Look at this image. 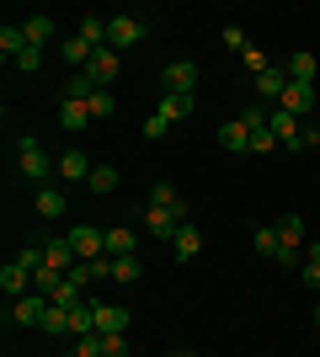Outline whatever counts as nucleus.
<instances>
[{"instance_id":"obj_1","label":"nucleus","mask_w":320,"mask_h":357,"mask_svg":"<svg viewBox=\"0 0 320 357\" xmlns=\"http://www.w3.org/2000/svg\"><path fill=\"white\" fill-rule=\"evenodd\" d=\"M16 171H22L27 181H48V176H54V160H48V149L38 144L32 134L16 144Z\"/></svg>"},{"instance_id":"obj_2","label":"nucleus","mask_w":320,"mask_h":357,"mask_svg":"<svg viewBox=\"0 0 320 357\" xmlns=\"http://www.w3.org/2000/svg\"><path fill=\"white\" fill-rule=\"evenodd\" d=\"M144 16H107V48L112 54H123V48H134V43H144Z\"/></svg>"},{"instance_id":"obj_3","label":"nucleus","mask_w":320,"mask_h":357,"mask_svg":"<svg viewBox=\"0 0 320 357\" xmlns=\"http://www.w3.org/2000/svg\"><path fill=\"white\" fill-rule=\"evenodd\" d=\"M139 224H144L150 235H160V240H176V235H182V224H187V208H150V203H144Z\"/></svg>"},{"instance_id":"obj_4","label":"nucleus","mask_w":320,"mask_h":357,"mask_svg":"<svg viewBox=\"0 0 320 357\" xmlns=\"http://www.w3.org/2000/svg\"><path fill=\"white\" fill-rule=\"evenodd\" d=\"M48 304H54V298H48V294H38V288H32V294L11 298V314H6V320H11V326H43Z\"/></svg>"},{"instance_id":"obj_5","label":"nucleus","mask_w":320,"mask_h":357,"mask_svg":"<svg viewBox=\"0 0 320 357\" xmlns=\"http://www.w3.org/2000/svg\"><path fill=\"white\" fill-rule=\"evenodd\" d=\"M70 245H75L80 261H102V256H107V229H96V224H75V229H70Z\"/></svg>"},{"instance_id":"obj_6","label":"nucleus","mask_w":320,"mask_h":357,"mask_svg":"<svg viewBox=\"0 0 320 357\" xmlns=\"http://www.w3.org/2000/svg\"><path fill=\"white\" fill-rule=\"evenodd\" d=\"M118 70H123V54H112V48H96V54H91V64H86L80 75H86V80H91L96 91H107L112 80H118Z\"/></svg>"},{"instance_id":"obj_7","label":"nucleus","mask_w":320,"mask_h":357,"mask_svg":"<svg viewBox=\"0 0 320 357\" xmlns=\"http://www.w3.org/2000/svg\"><path fill=\"white\" fill-rule=\"evenodd\" d=\"M43 267H54V272H64V278H70V272L80 267V256H75V245H70V235H54V240H43Z\"/></svg>"},{"instance_id":"obj_8","label":"nucleus","mask_w":320,"mask_h":357,"mask_svg":"<svg viewBox=\"0 0 320 357\" xmlns=\"http://www.w3.org/2000/svg\"><path fill=\"white\" fill-rule=\"evenodd\" d=\"M91 310H96V336H128V320H134V314L123 310V304H96L91 298Z\"/></svg>"},{"instance_id":"obj_9","label":"nucleus","mask_w":320,"mask_h":357,"mask_svg":"<svg viewBox=\"0 0 320 357\" xmlns=\"http://www.w3.org/2000/svg\"><path fill=\"white\" fill-rule=\"evenodd\" d=\"M160 80H166V91H176V96H192V91H198V64L192 59H171Z\"/></svg>"},{"instance_id":"obj_10","label":"nucleus","mask_w":320,"mask_h":357,"mask_svg":"<svg viewBox=\"0 0 320 357\" xmlns=\"http://www.w3.org/2000/svg\"><path fill=\"white\" fill-rule=\"evenodd\" d=\"M277 107L294 112L299 123H310V112H315V86H294V80H289V91H283V102H277Z\"/></svg>"},{"instance_id":"obj_11","label":"nucleus","mask_w":320,"mask_h":357,"mask_svg":"<svg viewBox=\"0 0 320 357\" xmlns=\"http://www.w3.org/2000/svg\"><path fill=\"white\" fill-rule=\"evenodd\" d=\"M59 181H91V155H86V149H64L59 155Z\"/></svg>"},{"instance_id":"obj_12","label":"nucleus","mask_w":320,"mask_h":357,"mask_svg":"<svg viewBox=\"0 0 320 357\" xmlns=\"http://www.w3.org/2000/svg\"><path fill=\"white\" fill-rule=\"evenodd\" d=\"M219 144H224L229 155H251V128H245L241 118H229V123H219Z\"/></svg>"},{"instance_id":"obj_13","label":"nucleus","mask_w":320,"mask_h":357,"mask_svg":"<svg viewBox=\"0 0 320 357\" xmlns=\"http://www.w3.org/2000/svg\"><path fill=\"white\" fill-rule=\"evenodd\" d=\"M0 294H6V298L32 294V272H27V267H16V261H6V267H0Z\"/></svg>"},{"instance_id":"obj_14","label":"nucleus","mask_w":320,"mask_h":357,"mask_svg":"<svg viewBox=\"0 0 320 357\" xmlns=\"http://www.w3.org/2000/svg\"><path fill=\"white\" fill-rule=\"evenodd\" d=\"M315 54H289V59H283V75H289L294 86H315Z\"/></svg>"},{"instance_id":"obj_15","label":"nucleus","mask_w":320,"mask_h":357,"mask_svg":"<svg viewBox=\"0 0 320 357\" xmlns=\"http://www.w3.org/2000/svg\"><path fill=\"white\" fill-rule=\"evenodd\" d=\"M27 48H32V43H27V32H22V22H6V27H0V54H6L11 64L22 59Z\"/></svg>"},{"instance_id":"obj_16","label":"nucleus","mask_w":320,"mask_h":357,"mask_svg":"<svg viewBox=\"0 0 320 357\" xmlns=\"http://www.w3.org/2000/svg\"><path fill=\"white\" fill-rule=\"evenodd\" d=\"M192 107H198V96H176V91H166L155 112H160L166 123H182V118H192Z\"/></svg>"},{"instance_id":"obj_17","label":"nucleus","mask_w":320,"mask_h":357,"mask_svg":"<svg viewBox=\"0 0 320 357\" xmlns=\"http://www.w3.org/2000/svg\"><path fill=\"white\" fill-rule=\"evenodd\" d=\"M59 123L70 128V134H86V128H91V107H86V102H70V96H64V102H59Z\"/></svg>"},{"instance_id":"obj_18","label":"nucleus","mask_w":320,"mask_h":357,"mask_svg":"<svg viewBox=\"0 0 320 357\" xmlns=\"http://www.w3.org/2000/svg\"><path fill=\"white\" fill-rule=\"evenodd\" d=\"M171 251H176V261H192V256H203V229H198V224H182V235L171 240Z\"/></svg>"},{"instance_id":"obj_19","label":"nucleus","mask_w":320,"mask_h":357,"mask_svg":"<svg viewBox=\"0 0 320 357\" xmlns=\"http://www.w3.org/2000/svg\"><path fill=\"white\" fill-rule=\"evenodd\" d=\"M91 54H96V48L86 43V38H64V43H59V59H64V64H75V75L91 64Z\"/></svg>"},{"instance_id":"obj_20","label":"nucleus","mask_w":320,"mask_h":357,"mask_svg":"<svg viewBox=\"0 0 320 357\" xmlns=\"http://www.w3.org/2000/svg\"><path fill=\"white\" fill-rule=\"evenodd\" d=\"M22 32H27L32 48H48V43H54V16H27V22H22Z\"/></svg>"},{"instance_id":"obj_21","label":"nucleus","mask_w":320,"mask_h":357,"mask_svg":"<svg viewBox=\"0 0 320 357\" xmlns=\"http://www.w3.org/2000/svg\"><path fill=\"white\" fill-rule=\"evenodd\" d=\"M70 336H96V310H91V298H86V304H75V310H70Z\"/></svg>"},{"instance_id":"obj_22","label":"nucleus","mask_w":320,"mask_h":357,"mask_svg":"<svg viewBox=\"0 0 320 357\" xmlns=\"http://www.w3.org/2000/svg\"><path fill=\"white\" fill-rule=\"evenodd\" d=\"M43 336H54V342H59V336H70V310H64V304H48V314H43Z\"/></svg>"},{"instance_id":"obj_23","label":"nucleus","mask_w":320,"mask_h":357,"mask_svg":"<svg viewBox=\"0 0 320 357\" xmlns=\"http://www.w3.org/2000/svg\"><path fill=\"white\" fill-rule=\"evenodd\" d=\"M75 38H86L91 48H107V16H80Z\"/></svg>"},{"instance_id":"obj_24","label":"nucleus","mask_w":320,"mask_h":357,"mask_svg":"<svg viewBox=\"0 0 320 357\" xmlns=\"http://www.w3.org/2000/svg\"><path fill=\"white\" fill-rule=\"evenodd\" d=\"M86 107H91V123H107L112 112H118V96H112V91H91Z\"/></svg>"},{"instance_id":"obj_25","label":"nucleus","mask_w":320,"mask_h":357,"mask_svg":"<svg viewBox=\"0 0 320 357\" xmlns=\"http://www.w3.org/2000/svg\"><path fill=\"white\" fill-rule=\"evenodd\" d=\"M64 208H70V203H64L59 187H43V192H38V213H43V219H64Z\"/></svg>"},{"instance_id":"obj_26","label":"nucleus","mask_w":320,"mask_h":357,"mask_svg":"<svg viewBox=\"0 0 320 357\" xmlns=\"http://www.w3.org/2000/svg\"><path fill=\"white\" fill-rule=\"evenodd\" d=\"M150 208H187V203H182V192H176L171 181H155L150 187Z\"/></svg>"},{"instance_id":"obj_27","label":"nucleus","mask_w":320,"mask_h":357,"mask_svg":"<svg viewBox=\"0 0 320 357\" xmlns=\"http://www.w3.org/2000/svg\"><path fill=\"white\" fill-rule=\"evenodd\" d=\"M107 256H134V229H107Z\"/></svg>"},{"instance_id":"obj_28","label":"nucleus","mask_w":320,"mask_h":357,"mask_svg":"<svg viewBox=\"0 0 320 357\" xmlns=\"http://www.w3.org/2000/svg\"><path fill=\"white\" fill-rule=\"evenodd\" d=\"M277 240H283V245H299V240H305V219H299V213H283V219H277Z\"/></svg>"},{"instance_id":"obj_29","label":"nucleus","mask_w":320,"mask_h":357,"mask_svg":"<svg viewBox=\"0 0 320 357\" xmlns=\"http://www.w3.org/2000/svg\"><path fill=\"white\" fill-rule=\"evenodd\" d=\"M86 187H91V192H112V187H118V165H91V181H86Z\"/></svg>"},{"instance_id":"obj_30","label":"nucleus","mask_w":320,"mask_h":357,"mask_svg":"<svg viewBox=\"0 0 320 357\" xmlns=\"http://www.w3.org/2000/svg\"><path fill=\"white\" fill-rule=\"evenodd\" d=\"M43 245H38V240H27V245H22V251H16V267H27V272H43Z\"/></svg>"},{"instance_id":"obj_31","label":"nucleus","mask_w":320,"mask_h":357,"mask_svg":"<svg viewBox=\"0 0 320 357\" xmlns=\"http://www.w3.org/2000/svg\"><path fill=\"white\" fill-rule=\"evenodd\" d=\"M54 304H64V310H75V304H86V288H80V283H70V278H64V283L54 288Z\"/></svg>"},{"instance_id":"obj_32","label":"nucleus","mask_w":320,"mask_h":357,"mask_svg":"<svg viewBox=\"0 0 320 357\" xmlns=\"http://www.w3.org/2000/svg\"><path fill=\"white\" fill-rule=\"evenodd\" d=\"M251 245H257L261 256H277V245H283V240H277V224H261L257 235H251Z\"/></svg>"},{"instance_id":"obj_33","label":"nucleus","mask_w":320,"mask_h":357,"mask_svg":"<svg viewBox=\"0 0 320 357\" xmlns=\"http://www.w3.org/2000/svg\"><path fill=\"white\" fill-rule=\"evenodd\" d=\"M139 272L144 267H139L134 256H118V261H112V283H139Z\"/></svg>"},{"instance_id":"obj_34","label":"nucleus","mask_w":320,"mask_h":357,"mask_svg":"<svg viewBox=\"0 0 320 357\" xmlns=\"http://www.w3.org/2000/svg\"><path fill=\"white\" fill-rule=\"evenodd\" d=\"M64 283V272H54V267H43V272H32V288H38V294H48L54 298V288Z\"/></svg>"},{"instance_id":"obj_35","label":"nucleus","mask_w":320,"mask_h":357,"mask_svg":"<svg viewBox=\"0 0 320 357\" xmlns=\"http://www.w3.org/2000/svg\"><path fill=\"white\" fill-rule=\"evenodd\" d=\"M267 149H283V144H277L273 128H257V134H251V155H267Z\"/></svg>"},{"instance_id":"obj_36","label":"nucleus","mask_w":320,"mask_h":357,"mask_svg":"<svg viewBox=\"0 0 320 357\" xmlns=\"http://www.w3.org/2000/svg\"><path fill=\"white\" fill-rule=\"evenodd\" d=\"M91 80H86V75H70V86H64V96H70V102H86V96H91Z\"/></svg>"},{"instance_id":"obj_37","label":"nucleus","mask_w":320,"mask_h":357,"mask_svg":"<svg viewBox=\"0 0 320 357\" xmlns=\"http://www.w3.org/2000/svg\"><path fill=\"white\" fill-rule=\"evenodd\" d=\"M241 59H245V70H251V80H257L261 70H273V59H267V54H261V48H245Z\"/></svg>"},{"instance_id":"obj_38","label":"nucleus","mask_w":320,"mask_h":357,"mask_svg":"<svg viewBox=\"0 0 320 357\" xmlns=\"http://www.w3.org/2000/svg\"><path fill=\"white\" fill-rule=\"evenodd\" d=\"M171 134V123L160 118V112H150V118H144V139H166Z\"/></svg>"},{"instance_id":"obj_39","label":"nucleus","mask_w":320,"mask_h":357,"mask_svg":"<svg viewBox=\"0 0 320 357\" xmlns=\"http://www.w3.org/2000/svg\"><path fill=\"white\" fill-rule=\"evenodd\" d=\"M245 48H251V43H245V32L241 27H224V54H245Z\"/></svg>"},{"instance_id":"obj_40","label":"nucleus","mask_w":320,"mask_h":357,"mask_svg":"<svg viewBox=\"0 0 320 357\" xmlns=\"http://www.w3.org/2000/svg\"><path fill=\"white\" fill-rule=\"evenodd\" d=\"M102 357H128V336H102Z\"/></svg>"},{"instance_id":"obj_41","label":"nucleus","mask_w":320,"mask_h":357,"mask_svg":"<svg viewBox=\"0 0 320 357\" xmlns=\"http://www.w3.org/2000/svg\"><path fill=\"white\" fill-rule=\"evenodd\" d=\"M43 59H48L43 48H27V54H22V59H16V70H22V75H32V70H38V64H43Z\"/></svg>"},{"instance_id":"obj_42","label":"nucleus","mask_w":320,"mask_h":357,"mask_svg":"<svg viewBox=\"0 0 320 357\" xmlns=\"http://www.w3.org/2000/svg\"><path fill=\"white\" fill-rule=\"evenodd\" d=\"M75 352H80V357H102V336H80Z\"/></svg>"},{"instance_id":"obj_43","label":"nucleus","mask_w":320,"mask_h":357,"mask_svg":"<svg viewBox=\"0 0 320 357\" xmlns=\"http://www.w3.org/2000/svg\"><path fill=\"white\" fill-rule=\"evenodd\" d=\"M59 357H80V352H75V347H70V352H59Z\"/></svg>"},{"instance_id":"obj_44","label":"nucleus","mask_w":320,"mask_h":357,"mask_svg":"<svg viewBox=\"0 0 320 357\" xmlns=\"http://www.w3.org/2000/svg\"><path fill=\"white\" fill-rule=\"evenodd\" d=\"M315 331H320V304H315Z\"/></svg>"},{"instance_id":"obj_45","label":"nucleus","mask_w":320,"mask_h":357,"mask_svg":"<svg viewBox=\"0 0 320 357\" xmlns=\"http://www.w3.org/2000/svg\"><path fill=\"white\" fill-rule=\"evenodd\" d=\"M182 357H198V352H182Z\"/></svg>"},{"instance_id":"obj_46","label":"nucleus","mask_w":320,"mask_h":357,"mask_svg":"<svg viewBox=\"0 0 320 357\" xmlns=\"http://www.w3.org/2000/svg\"><path fill=\"white\" fill-rule=\"evenodd\" d=\"M315 128H320V118H315Z\"/></svg>"}]
</instances>
